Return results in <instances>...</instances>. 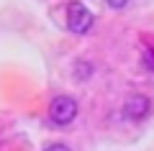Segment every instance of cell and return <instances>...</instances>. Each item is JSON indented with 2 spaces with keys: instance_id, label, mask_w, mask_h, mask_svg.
<instances>
[{
  "instance_id": "cell-7",
  "label": "cell",
  "mask_w": 154,
  "mask_h": 151,
  "mask_svg": "<svg viewBox=\"0 0 154 151\" xmlns=\"http://www.w3.org/2000/svg\"><path fill=\"white\" fill-rule=\"evenodd\" d=\"M44 151H72V149L67 143H51V146H46Z\"/></svg>"
},
{
  "instance_id": "cell-1",
  "label": "cell",
  "mask_w": 154,
  "mask_h": 151,
  "mask_svg": "<svg viewBox=\"0 0 154 151\" xmlns=\"http://www.w3.org/2000/svg\"><path fill=\"white\" fill-rule=\"evenodd\" d=\"M75 118H77V103L72 100V97L59 95V97L51 100V105H49V120L54 125H69Z\"/></svg>"
},
{
  "instance_id": "cell-4",
  "label": "cell",
  "mask_w": 154,
  "mask_h": 151,
  "mask_svg": "<svg viewBox=\"0 0 154 151\" xmlns=\"http://www.w3.org/2000/svg\"><path fill=\"white\" fill-rule=\"evenodd\" d=\"M141 67L146 72H154V46H144V51H141Z\"/></svg>"
},
{
  "instance_id": "cell-6",
  "label": "cell",
  "mask_w": 154,
  "mask_h": 151,
  "mask_svg": "<svg viewBox=\"0 0 154 151\" xmlns=\"http://www.w3.org/2000/svg\"><path fill=\"white\" fill-rule=\"evenodd\" d=\"M108 3V8H113V11H121V8L128 5V0H105Z\"/></svg>"
},
{
  "instance_id": "cell-5",
  "label": "cell",
  "mask_w": 154,
  "mask_h": 151,
  "mask_svg": "<svg viewBox=\"0 0 154 151\" xmlns=\"http://www.w3.org/2000/svg\"><path fill=\"white\" fill-rule=\"evenodd\" d=\"M75 69H77V77H82V80H85V77L90 74V69H93V67H90V64H85V62H77V67H75Z\"/></svg>"
},
{
  "instance_id": "cell-2",
  "label": "cell",
  "mask_w": 154,
  "mask_h": 151,
  "mask_svg": "<svg viewBox=\"0 0 154 151\" xmlns=\"http://www.w3.org/2000/svg\"><path fill=\"white\" fill-rule=\"evenodd\" d=\"M95 23V16L93 11H88V5H82V3H72L69 11H67V28H69L72 33H90V28H93Z\"/></svg>"
},
{
  "instance_id": "cell-3",
  "label": "cell",
  "mask_w": 154,
  "mask_h": 151,
  "mask_svg": "<svg viewBox=\"0 0 154 151\" xmlns=\"http://www.w3.org/2000/svg\"><path fill=\"white\" fill-rule=\"evenodd\" d=\"M152 113V100L141 92H134V95L126 97V103H123V118L126 120H144L149 118Z\"/></svg>"
}]
</instances>
